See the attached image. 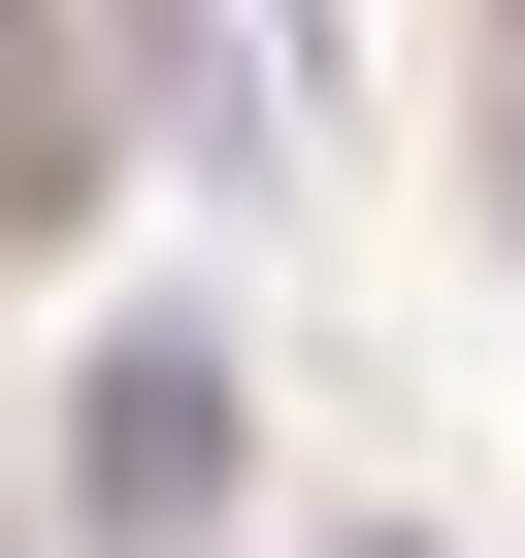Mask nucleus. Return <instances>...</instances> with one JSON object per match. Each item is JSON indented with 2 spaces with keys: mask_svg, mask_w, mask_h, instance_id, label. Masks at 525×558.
Returning a JSON list of instances; mask_svg holds the SVG:
<instances>
[{
  "mask_svg": "<svg viewBox=\"0 0 525 558\" xmlns=\"http://www.w3.org/2000/svg\"><path fill=\"white\" fill-rule=\"evenodd\" d=\"M230 493V329H132L99 362V525H197Z\"/></svg>",
  "mask_w": 525,
  "mask_h": 558,
  "instance_id": "nucleus-1",
  "label": "nucleus"
},
{
  "mask_svg": "<svg viewBox=\"0 0 525 558\" xmlns=\"http://www.w3.org/2000/svg\"><path fill=\"white\" fill-rule=\"evenodd\" d=\"M0 230H99V99H66V34H0Z\"/></svg>",
  "mask_w": 525,
  "mask_h": 558,
  "instance_id": "nucleus-2",
  "label": "nucleus"
},
{
  "mask_svg": "<svg viewBox=\"0 0 525 558\" xmlns=\"http://www.w3.org/2000/svg\"><path fill=\"white\" fill-rule=\"evenodd\" d=\"M329 558H460V525H329Z\"/></svg>",
  "mask_w": 525,
  "mask_h": 558,
  "instance_id": "nucleus-3",
  "label": "nucleus"
},
{
  "mask_svg": "<svg viewBox=\"0 0 525 558\" xmlns=\"http://www.w3.org/2000/svg\"><path fill=\"white\" fill-rule=\"evenodd\" d=\"M492 197H525V165H492Z\"/></svg>",
  "mask_w": 525,
  "mask_h": 558,
  "instance_id": "nucleus-4",
  "label": "nucleus"
}]
</instances>
